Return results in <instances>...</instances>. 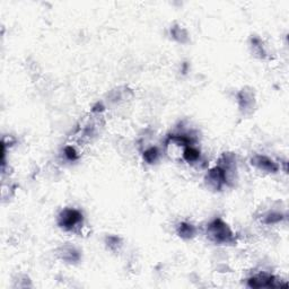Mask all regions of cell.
Returning a JSON list of instances; mask_svg holds the SVG:
<instances>
[{
	"mask_svg": "<svg viewBox=\"0 0 289 289\" xmlns=\"http://www.w3.org/2000/svg\"><path fill=\"white\" fill-rule=\"evenodd\" d=\"M57 254L66 263H77L80 260V252L70 244H64V245L60 246L57 251Z\"/></svg>",
	"mask_w": 289,
	"mask_h": 289,
	"instance_id": "7",
	"label": "cell"
},
{
	"mask_svg": "<svg viewBox=\"0 0 289 289\" xmlns=\"http://www.w3.org/2000/svg\"><path fill=\"white\" fill-rule=\"evenodd\" d=\"M237 102H239L240 110L244 114L251 113L256 108V97L252 89L243 88L237 94Z\"/></svg>",
	"mask_w": 289,
	"mask_h": 289,
	"instance_id": "6",
	"label": "cell"
},
{
	"mask_svg": "<svg viewBox=\"0 0 289 289\" xmlns=\"http://www.w3.org/2000/svg\"><path fill=\"white\" fill-rule=\"evenodd\" d=\"M251 48H252V52L256 57L260 58V59H264L267 57V50L260 37L254 36L251 39Z\"/></svg>",
	"mask_w": 289,
	"mask_h": 289,
	"instance_id": "11",
	"label": "cell"
},
{
	"mask_svg": "<svg viewBox=\"0 0 289 289\" xmlns=\"http://www.w3.org/2000/svg\"><path fill=\"white\" fill-rule=\"evenodd\" d=\"M171 35L175 41H177V42L182 44L188 43L189 40H190V35H189L187 29L183 26L178 25V24L171 27Z\"/></svg>",
	"mask_w": 289,
	"mask_h": 289,
	"instance_id": "10",
	"label": "cell"
},
{
	"mask_svg": "<svg viewBox=\"0 0 289 289\" xmlns=\"http://www.w3.org/2000/svg\"><path fill=\"white\" fill-rule=\"evenodd\" d=\"M105 244L108 245V247L111 251H118L120 247L122 245V242H121V239L118 236H108L105 239Z\"/></svg>",
	"mask_w": 289,
	"mask_h": 289,
	"instance_id": "14",
	"label": "cell"
},
{
	"mask_svg": "<svg viewBox=\"0 0 289 289\" xmlns=\"http://www.w3.org/2000/svg\"><path fill=\"white\" fill-rule=\"evenodd\" d=\"M161 154V150L158 149L157 147L155 146L148 147L147 149L144 150L143 158L147 164H155L158 160H160Z\"/></svg>",
	"mask_w": 289,
	"mask_h": 289,
	"instance_id": "13",
	"label": "cell"
},
{
	"mask_svg": "<svg viewBox=\"0 0 289 289\" xmlns=\"http://www.w3.org/2000/svg\"><path fill=\"white\" fill-rule=\"evenodd\" d=\"M206 182H207L208 187L215 191L223 190L224 187L230 184L226 172L218 164L208 171L207 175H206Z\"/></svg>",
	"mask_w": 289,
	"mask_h": 289,
	"instance_id": "4",
	"label": "cell"
},
{
	"mask_svg": "<svg viewBox=\"0 0 289 289\" xmlns=\"http://www.w3.org/2000/svg\"><path fill=\"white\" fill-rule=\"evenodd\" d=\"M284 218L285 216L283 215V212L278 210H270L262 216V222L266 225H276V224L283 222Z\"/></svg>",
	"mask_w": 289,
	"mask_h": 289,
	"instance_id": "12",
	"label": "cell"
},
{
	"mask_svg": "<svg viewBox=\"0 0 289 289\" xmlns=\"http://www.w3.org/2000/svg\"><path fill=\"white\" fill-rule=\"evenodd\" d=\"M250 163L254 168H257V171L263 172V173H268V174L277 173L280 167L279 164H278L276 161H273V158L261 154L253 155V156L251 157Z\"/></svg>",
	"mask_w": 289,
	"mask_h": 289,
	"instance_id": "5",
	"label": "cell"
},
{
	"mask_svg": "<svg viewBox=\"0 0 289 289\" xmlns=\"http://www.w3.org/2000/svg\"><path fill=\"white\" fill-rule=\"evenodd\" d=\"M206 235L209 241L218 245H230L236 241L232 228L222 218H215L209 222L206 228Z\"/></svg>",
	"mask_w": 289,
	"mask_h": 289,
	"instance_id": "1",
	"label": "cell"
},
{
	"mask_svg": "<svg viewBox=\"0 0 289 289\" xmlns=\"http://www.w3.org/2000/svg\"><path fill=\"white\" fill-rule=\"evenodd\" d=\"M177 235L183 240H191L193 239L197 234V227H195L193 224L188 223V222H182L178 224L177 228Z\"/></svg>",
	"mask_w": 289,
	"mask_h": 289,
	"instance_id": "9",
	"label": "cell"
},
{
	"mask_svg": "<svg viewBox=\"0 0 289 289\" xmlns=\"http://www.w3.org/2000/svg\"><path fill=\"white\" fill-rule=\"evenodd\" d=\"M285 285H286L285 281L264 271H261L247 279V286L251 288H274L285 286Z\"/></svg>",
	"mask_w": 289,
	"mask_h": 289,
	"instance_id": "3",
	"label": "cell"
},
{
	"mask_svg": "<svg viewBox=\"0 0 289 289\" xmlns=\"http://www.w3.org/2000/svg\"><path fill=\"white\" fill-rule=\"evenodd\" d=\"M182 160L189 164H197L201 161V153L198 149V147L193 144H189L184 148L183 154H182Z\"/></svg>",
	"mask_w": 289,
	"mask_h": 289,
	"instance_id": "8",
	"label": "cell"
},
{
	"mask_svg": "<svg viewBox=\"0 0 289 289\" xmlns=\"http://www.w3.org/2000/svg\"><path fill=\"white\" fill-rule=\"evenodd\" d=\"M64 157H66L67 160L70 161H77L78 157H79L78 151L76 150V148L72 147V146H66V147H64Z\"/></svg>",
	"mask_w": 289,
	"mask_h": 289,
	"instance_id": "15",
	"label": "cell"
},
{
	"mask_svg": "<svg viewBox=\"0 0 289 289\" xmlns=\"http://www.w3.org/2000/svg\"><path fill=\"white\" fill-rule=\"evenodd\" d=\"M58 226L66 232H78L84 225V215L77 208H64L57 218Z\"/></svg>",
	"mask_w": 289,
	"mask_h": 289,
	"instance_id": "2",
	"label": "cell"
}]
</instances>
